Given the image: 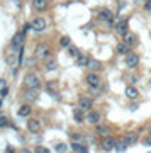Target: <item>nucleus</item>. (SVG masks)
I'll use <instances>...</instances> for the list:
<instances>
[{
  "mask_svg": "<svg viewBox=\"0 0 151 153\" xmlns=\"http://www.w3.org/2000/svg\"><path fill=\"white\" fill-rule=\"evenodd\" d=\"M24 85H26V88H36V90H38V88L41 87V78H39L36 73H29V75L24 78Z\"/></svg>",
  "mask_w": 151,
  "mask_h": 153,
  "instance_id": "obj_1",
  "label": "nucleus"
},
{
  "mask_svg": "<svg viewBox=\"0 0 151 153\" xmlns=\"http://www.w3.org/2000/svg\"><path fill=\"white\" fill-rule=\"evenodd\" d=\"M49 53H51V48H49V44L41 43V44H38V46H36V53H34V55H36V58L43 60V58H48Z\"/></svg>",
  "mask_w": 151,
  "mask_h": 153,
  "instance_id": "obj_2",
  "label": "nucleus"
},
{
  "mask_svg": "<svg viewBox=\"0 0 151 153\" xmlns=\"http://www.w3.org/2000/svg\"><path fill=\"white\" fill-rule=\"evenodd\" d=\"M24 38H26V33L24 31L14 34V38H12V49H21L24 46Z\"/></svg>",
  "mask_w": 151,
  "mask_h": 153,
  "instance_id": "obj_3",
  "label": "nucleus"
},
{
  "mask_svg": "<svg viewBox=\"0 0 151 153\" xmlns=\"http://www.w3.org/2000/svg\"><path fill=\"white\" fill-rule=\"evenodd\" d=\"M33 29H34V33H43L44 29H46V21H44L43 17L34 19L33 21Z\"/></svg>",
  "mask_w": 151,
  "mask_h": 153,
  "instance_id": "obj_4",
  "label": "nucleus"
},
{
  "mask_svg": "<svg viewBox=\"0 0 151 153\" xmlns=\"http://www.w3.org/2000/svg\"><path fill=\"white\" fill-rule=\"evenodd\" d=\"M87 83H88L90 87H100V76H98L95 71H92V73L87 75Z\"/></svg>",
  "mask_w": 151,
  "mask_h": 153,
  "instance_id": "obj_5",
  "label": "nucleus"
},
{
  "mask_svg": "<svg viewBox=\"0 0 151 153\" xmlns=\"http://www.w3.org/2000/svg\"><path fill=\"white\" fill-rule=\"evenodd\" d=\"M115 31H117V34H121V36H124L126 33H129V24H127V21H126V19H121V21L117 22V26H115Z\"/></svg>",
  "mask_w": 151,
  "mask_h": 153,
  "instance_id": "obj_6",
  "label": "nucleus"
},
{
  "mask_svg": "<svg viewBox=\"0 0 151 153\" xmlns=\"http://www.w3.org/2000/svg\"><path fill=\"white\" fill-rule=\"evenodd\" d=\"M138 63H139V56L136 55V53H127L126 55V65L129 66V68H134Z\"/></svg>",
  "mask_w": 151,
  "mask_h": 153,
  "instance_id": "obj_7",
  "label": "nucleus"
},
{
  "mask_svg": "<svg viewBox=\"0 0 151 153\" xmlns=\"http://www.w3.org/2000/svg\"><path fill=\"white\" fill-rule=\"evenodd\" d=\"M115 141H117V140H114V138L105 136V138L102 140V148L105 150V152H110L112 148H115Z\"/></svg>",
  "mask_w": 151,
  "mask_h": 153,
  "instance_id": "obj_8",
  "label": "nucleus"
},
{
  "mask_svg": "<svg viewBox=\"0 0 151 153\" xmlns=\"http://www.w3.org/2000/svg\"><path fill=\"white\" fill-rule=\"evenodd\" d=\"M27 129L31 133H39V129H41V123H39L38 119H29V123H27Z\"/></svg>",
  "mask_w": 151,
  "mask_h": 153,
  "instance_id": "obj_9",
  "label": "nucleus"
},
{
  "mask_svg": "<svg viewBox=\"0 0 151 153\" xmlns=\"http://www.w3.org/2000/svg\"><path fill=\"white\" fill-rule=\"evenodd\" d=\"M87 66H88L92 71H95V73L102 70V63H100L98 60H93V58H90V60H88V65H87Z\"/></svg>",
  "mask_w": 151,
  "mask_h": 153,
  "instance_id": "obj_10",
  "label": "nucleus"
},
{
  "mask_svg": "<svg viewBox=\"0 0 151 153\" xmlns=\"http://www.w3.org/2000/svg\"><path fill=\"white\" fill-rule=\"evenodd\" d=\"M138 95H139V92H138V88L132 87V85H129V87H126V97L127 99H138Z\"/></svg>",
  "mask_w": 151,
  "mask_h": 153,
  "instance_id": "obj_11",
  "label": "nucleus"
},
{
  "mask_svg": "<svg viewBox=\"0 0 151 153\" xmlns=\"http://www.w3.org/2000/svg\"><path fill=\"white\" fill-rule=\"evenodd\" d=\"M124 141L127 143V145H134L136 141H138V133L134 131H129V133H126V136H124Z\"/></svg>",
  "mask_w": 151,
  "mask_h": 153,
  "instance_id": "obj_12",
  "label": "nucleus"
},
{
  "mask_svg": "<svg viewBox=\"0 0 151 153\" xmlns=\"http://www.w3.org/2000/svg\"><path fill=\"white\" fill-rule=\"evenodd\" d=\"M24 99H26V100H31V102L36 100V99H38V90H36V88H27L26 92H24Z\"/></svg>",
  "mask_w": 151,
  "mask_h": 153,
  "instance_id": "obj_13",
  "label": "nucleus"
},
{
  "mask_svg": "<svg viewBox=\"0 0 151 153\" xmlns=\"http://www.w3.org/2000/svg\"><path fill=\"white\" fill-rule=\"evenodd\" d=\"M100 19L105 21L107 24H114V14L110 10H102L100 12Z\"/></svg>",
  "mask_w": 151,
  "mask_h": 153,
  "instance_id": "obj_14",
  "label": "nucleus"
},
{
  "mask_svg": "<svg viewBox=\"0 0 151 153\" xmlns=\"http://www.w3.org/2000/svg\"><path fill=\"white\" fill-rule=\"evenodd\" d=\"M33 5H34L36 10H46V9H48V2H46V0H34Z\"/></svg>",
  "mask_w": 151,
  "mask_h": 153,
  "instance_id": "obj_15",
  "label": "nucleus"
},
{
  "mask_svg": "<svg viewBox=\"0 0 151 153\" xmlns=\"http://www.w3.org/2000/svg\"><path fill=\"white\" fill-rule=\"evenodd\" d=\"M92 99H88V97H83V99H80V107L83 111H88L90 107H92Z\"/></svg>",
  "mask_w": 151,
  "mask_h": 153,
  "instance_id": "obj_16",
  "label": "nucleus"
},
{
  "mask_svg": "<svg viewBox=\"0 0 151 153\" xmlns=\"http://www.w3.org/2000/svg\"><path fill=\"white\" fill-rule=\"evenodd\" d=\"M17 114L21 116V117H26V116H29V114H31V105H29V104L21 105V107H19V112H17Z\"/></svg>",
  "mask_w": 151,
  "mask_h": 153,
  "instance_id": "obj_17",
  "label": "nucleus"
},
{
  "mask_svg": "<svg viewBox=\"0 0 151 153\" xmlns=\"http://www.w3.org/2000/svg\"><path fill=\"white\" fill-rule=\"evenodd\" d=\"M122 38H124V43L127 44V46H132V44L136 43V38H134V34L132 33H126Z\"/></svg>",
  "mask_w": 151,
  "mask_h": 153,
  "instance_id": "obj_18",
  "label": "nucleus"
},
{
  "mask_svg": "<svg viewBox=\"0 0 151 153\" xmlns=\"http://www.w3.org/2000/svg\"><path fill=\"white\" fill-rule=\"evenodd\" d=\"M87 119L90 121L92 124H97L98 119H100V114L98 112H95V111H92V112H88V116H87Z\"/></svg>",
  "mask_w": 151,
  "mask_h": 153,
  "instance_id": "obj_19",
  "label": "nucleus"
},
{
  "mask_svg": "<svg viewBox=\"0 0 151 153\" xmlns=\"http://www.w3.org/2000/svg\"><path fill=\"white\" fill-rule=\"evenodd\" d=\"M46 90H48V94H49V95H53V97H56V99H58V92H56V83L49 82L48 85H46Z\"/></svg>",
  "mask_w": 151,
  "mask_h": 153,
  "instance_id": "obj_20",
  "label": "nucleus"
},
{
  "mask_svg": "<svg viewBox=\"0 0 151 153\" xmlns=\"http://www.w3.org/2000/svg\"><path fill=\"white\" fill-rule=\"evenodd\" d=\"M73 117H75L76 123H81V121L85 119V116H83V109H81V107H80V109H75V111H73Z\"/></svg>",
  "mask_w": 151,
  "mask_h": 153,
  "instance_id": "obj_21",
  "label": "nucleus"
},
{
  "mask_svg": "<svg viewBox=\"0 0 151 153\" xmlns=\"http://www.w3.org/2000/svg\"><path fill=\"white\" fill-rule=\"evenodd\" d=\"M88 60H90V58H88L87 55H78L76 56V63H78L80 66H87L88 65Z\"/></svg>",
  "mask_w": 151,
  "mask_h": 153,
  "instance_id": "obj_22",
  "label": "nucleus"
},
{
  "mask_svg": "<svg viewBox=\"0 0 151 153\" xmlns=\"http://www.w3.org/2000/svg\"><path fill=\"white\" fill-rule=\"evenodd\" d=\"M127 146H129V145H127L124 140H122V141H115V150H117L119 153L126 152V150H127Z\"/></svg>",
  "mask_w": 151,
  "mask_h": 153,
  "instance_id": "obj_23",
  "label": "nucleus"
},
{
  "mask_svg": "<svg viewBox=\"0 0 151 153\" xmlns=\"http://www.w3.org/2000/svg\"><path fill=\"white\" fill-rule=\"evenodd\" d=\"M59 44H61L63 48H70V44H71V39L68 38V36H61V38H59Z\"/></svg>",
  "mask_w": 151,
  "mask_h": 153,
  "instance_id": "obj_24",
  "label": "nucleus"
},
{
  "mask_svg": "<svg viewBox=\"0 0 151 153\" xmlns=\"http://www.w3.org/2000/svg\"><path fill=\"white\" fill-rule=\"evenodd\" d=\"M117 51L121 53V55H127V53H129V46H127L126 43H121L117 46Z\"/></svg>",
  "mask_w": 151,
  "mask_h": 153,
  "instance_id": "obj_25",
  "label": "nucleus"
},
{
  "mask_svg": "<svg viewBox=\"0 0 151 153\" xmlns=\"http://www.w3.org/2000/svg\"><path fill=\"white\" fill-rule=\"evenodd\" d=\"M97 133H100V134H104V136H107V134H109V128H107V126H98Z\"/></svg>",
  "mask_w": 151,
  "mask_h": 153,
  "instance_id": "obj_26",
  "label": "nucleus"
},
{
  "mask_svg": "<svg viewBox=\"0 0 151 153\" xmlns=\"http://www.w3.org/2000/svg\"><path fill=\"white\" fill-rule=\"evenodd\" d=\"M46 68H48V70H54V68H56V61H54V60H48V61H46Z\"/></svg>",
  "mask_w": 151,
  "mask_h": 153,
  "instance_id": "obj_27",
  "label": "nucleus"
},
{
  "mask_svg": "<svg viewBox=\"0 0 151 153\" xmlns=\"http://www.w3.org/2000/svg\"><path fill=\"white\" fill-rule=\"evenodd\" d=\"M9 126V119L5 116H0V128H7Z\"/></svg>",
  "mask_w": 151,
  "mask_h": 153,
  "instance_id": "obj_28",
  "label": "nucleus"
},
{
  "mask_svg": "<svg viewBox=\"0 0 151 153\" xmlns=\"http://www.w3.org/2000/svg\"><path fill=\"white\" fill-rule=\"evenodd\" d=\"M36 153H49V150L48 148H44V146H36Z\"/></svg>",
  "mask_w": 151,
  "mask_h": 153,
  "instance_id": "obj_29",
  "label": "nucleus"
},
{
  "mask_svg": "<svg viewBox=\"0 0 151 153\" xmlns=\"http://www.w3.org/2000/svg\"><path fill=\"white\" fill-rule=\"evenodd\" d=\"M68 51H70V55H71V56H78V55H80V53H78V49L73 48V46H70V48H68Z\"/></svg>",
  "mask_w": 151,
  "mask_h": 153,
  "instance_id": "obj_30",
  "label": "nucleus"
},
{
  "mask_svg": "<svg viewBox=\"0 0 151 153\" xmlns=\"http://www.w3.org/2000/svg\"><path fill=\"white\" fill-rule=\"evenodd\" d=\"M5 87H7V82L4 80V78H0V92H2V90H4Z\"/></svg>",
  "mask_w": 151,
  "mask_h": 153,
  "instance_id": "obj_31",
  "label": "nucleus"
},
{
  "mask_svg": "<svg viewBox=\"0 0 151 153\" xmlns=\"http://www.w3.org/2000/svg\"><path fill=\"white\" fill-rule=\"evenodd\" d=\"M71 148H73V150H75V152H80V148H81V145H78V143H73V145H71Z\"/></svg>",
  "mask_w": 151,
  "mask_h": 153,
  "instance_id": "obj_32",
  "label": "nucleus"
},
{
  "mask_svg": "<svg viewBox=\"0 0 151 153\" xmlns=\"http://www.w3.org/2000/svg\"><path fill=\"white\" fill-rule=\"evenodd\" d=\"M144 9H146V10H151V0H146V4H144Z\"/></svg>",
  "mask_w": 151,
  "mask_h": 153,
  "instance_id": "obj_33",
  "label": "nucleus"
},
{
  "mask_svg": "<svg viewBox=\"0 0 151 153\" xmlns=\"http://www.w3.org/2000/svg\"><path fill=\"white\" fill-rule=\"evenodd\" d=\"M143 145H144V146H151V138H150V140L146 138L144 141H143Z\"/></svg>",
  "mask_w": 151,
  "mask_h": 153,
  "instance_id": "obj_34",
  "label": "nucleus"
},
{
  "mask_svg": "<svg viewBox=\"0 0 151 153\" xmlns=\"http://www.w3.org/2000/svg\"><path fill=\"white\" fill-rule=\"evenodd\" d=\"M65 145H58V146H56V150H59V152H63V150H65Z\"/></svg>",
  "mask_w": 151,
  "mask_h": 153,
  "instance_id": "obj_35",
  "label": "nucleus"
},
{
  "mask_svg": "<svg viewBox=\"0 0 151 153\" xmlns=\"http://www.w3.org/2000/svg\"><path fill=\"white\" fill-rule=\"evenodd\" d=\"M7 153H16V150H14V148H10V146H9V148H7Z\"/></svg>",
  "mask_w": 151,
  "mask_h": 153,
  "instance_id": "obj_36",
  "label": "nucleus"
},
{
  "mask_svg": "<svg viewBox=\"0 0 151 153\" xmlns=\"http://www.w3.org/2000/svg\"><path fill=\"white\" fill-rule=\"evenodd\" d=\"M19 153H31V152H29V150H21Z\"/></svg>",
  "mask_w": 151,
  "mask_h": 153,
  "instance_id": "obj_37",
  "label": "nucleus"
},
{
  "mask_svg": "<svg viewBox=\"0 0 151 153\" xmlns=\"http://www.w3.org/2000/svg\"><path fill=\"white\" fill-rule=\"evenodd\" d=\"M0 107H2V99H0Z\"/></svg>",
  "mask_w": 151,
  "mask_h": 153,
  "instance_id": "obj_38",
  "label": "nucleus"
},
{
  "mask_svg": "<svg viewBox=\"0 0 151 153\" xmlns=\"http://www.w3.org/2000/svg\"><path fill=\"white\" fill-rule=\"evenodd\" d=\"M150 134H151V128H150Z\"/></svg>",
  "mask_w": 151,
  "mask_h": 153,
  "instance_id": "obj_39",
  "label": "nucleus"
},
{
  "mask_svg": "<svg viewBox=\"0 0 151 153\" xmlns=\"http://www.w3.org/2000/svg\"><path fill=\"white\" fill-rule=\"evenodd\" d=\"M150 83H151V80H150Z\"/></svg>",
  "mask_w": 151,
  "mask_h": 153,
  "instance_id": "obj_40",
  "label": "nucleus"
}]
</instances>
